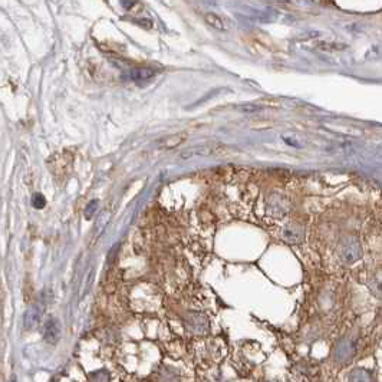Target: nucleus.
<instances>
[{"mask_svg": "<svg viewBox=\"0 0 382 382\" xmlns=\"http://www.w3.org/2000/svg\"><path fill=\"white\" fill-rule=\"evenodd\" d=\"M88 379L89 382H109V372L106 369H99V371L89 373Z\"/></svg>", "mask_w": 382, "mask_h": 382, "instance_id": "nucleus-8", "label": "nucleus"}, {"mask_svg": "<svg viewBox=\"0 0 382 382\" xmlns=\"http://www.w3.org/2000/svg\"><path fill=\"white\" fill-rule=\"evenodd\" d=\"M59 335H61V325H59V320L55 318H49L45 323V328H43V338L48 343H56L58 339H59Z\"/></svg>", "mask_w": 382, "mask_h": 382, "instance_id": "nucleus-2", "label": "nucleus"}, {"mask_svg": "<svg viewBox=\"0 0 382 382\" xmlns=\"http://www.w3.org/2000/svg\"><path fill=\"white\" fill-rule=\"evenodd\" d=\"M12 382H15V379H13V381H12Z\"/></svg>", "mask_w": 382, "mask_h": 382, "instance_id": "nucleus-11", "label": "nucleus"}, {"mask_svg": "<svg viewBox=\"0 0 382 382\" xmlns=\"http://www.w3.org/2000/svg\"><path fill=\"white\" fill-rule=\"evenodd\" d=\"M349 382H371V375L365 369H355L350 372Z\"/></svg>", "mask_w": 382, "mask_h": 382, "instance_id": "nucleus-7", "label": "nucleus"}, {"mask_svg": "<svg viewBox=\"0 0 382 382\" xmlns=\"http://www.w3.org/2000/svg\"><path fill=\"white\" fill-rule=\"evenodd\" d=\"M222 149L220 145H214V144H210V145H197V147H191L188 149H184L180 154V158L182 159H190L194 158V157H204V155H212V154H216Z\"/></svg>", "mask_w": 382, "mask_h": 382, "instance_id": "nucleus-1", "label": "nucleus"}, {"mask_svg": "<svg viewBox=\"0 0 382 382\" xmlns=\"http://www.w3.org/2000/svg\"><path fill=\"white\" fill-rule=\"evenodd\" d=\"M185 138H187V134H184V132L175 134V135H172V137H167V138H164L162 141H159L158 148L159 149L177 148V147H180L181 144L185 141Z\"/></svg>", "mask_w": 382, "mask_h": 382, "instance_id": "nucleus-4", "label": "nucleus"}, {"mask_svg": "<svg viewBox=\"0 0 382 382\" xmlns=\"http://www.w3.org/2000/svg\"><path fill=\"white\" fill-rule=\"evenodd\" d=\"M42 316V308L39 305H33L32 308H29L26 310L25 316H23V325L26 329H31L33 326L38 325V322L41 320Z\"/></svg>", "mask_w": 382, "mask_h": 382, "instance_id": "nucleus-3", "label": "nucleus"}, {"mask_svg": "<svg viewBox=\"0 0 382 382\" xmlns=\"http://www.w3.org/2000/svg\"><path fill=\"white\" fill-rule=\"evenodd\" d=\"M204 21L207 25H210L212 28L214 29H219V31H224L226 29V25H224L223 19L219 16V15H216V13H207V15H204Z\"/></svg>", "mask_w": 382, "mask_h": 382, "instance_id": "nucleus-6", "label": "nucleus"}, {"mask_svg": "<svg viewBox=\"0 0 382 382\" xmlns=\"http://www.w3.org/2000/svg\"><path fill=\"white\" fill-rule=\"evenodd\" d=\"M155 75V71L151 68H135L129 72V78L135 82H142V81H149Z\"/></svg>", "mask_w": 382, "mask_h": 382, "instance_id": "nucleus-5", "label": "nucleus"}, {"mask_svg": "<svg viewBox=\"0 0 382 382\" xmlns=\"http://www.w3.org/2000/svg\"><path fill=\"white\" fill-rule=\"evenodd\" d=\"M239 109L242 112H244V114H255V112H257L260 109V106L257 105V104H244Z\"/></svg>", "mask_w": 382, "mask_h": 382, "instance_id": "nucleus-10", "label": "nucleus"}, {"mask_svg": "<svg viewBox=\"0 0 382 382\" xmlns=\"http://www.w3.org/2000/svg\"><path fill=\"white\" fill-rule=\"evenodd\" d=\"M32 204L35 209H43L45 204H46V200H45V197H43L41 193H36V194H33Z\"/></svg>", "mask_w": 382, "mask_h": 382, "instance_id": "nucleus-9", "label": "nucleus"}]
</instances>
